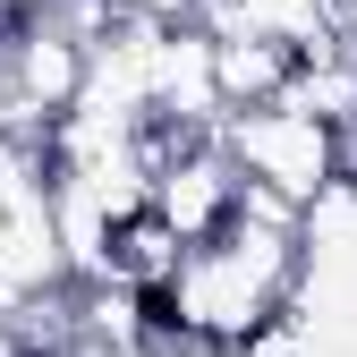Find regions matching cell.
<instances>
[{
	"mask_svg": "<svg viewBox=\"0 0 357 357\" xmlns=\"http://www.w3.org/2000/svg\"><path fill=\"white\" fill-rule=\"evenodd\" d=\"M221 153H230L238 178H264V188L298 196L315 213V196H332V128H315L306 111H230L221 119Z\"/></svg>",
	"mask_w": 357,
	"mask_h": 357,
	"instance_id": "6da1fadb",
	"label": "cell"
},
{
	"mask_svg": "<svg viewBox=\"0 0 357 357\" xmlns=\"http://www.w3.org/2000/svg\"><path fill=\"white\" fill-rule=\"evenodd\" d=\"M230 196H238V170H230V153H221V137L213 145H188L178 162H162L145 178V213L170 221L178 247H204V238L230 230Z\"/></svg>",
	"mask_w": 357,
	"mask_h": 357,
	"instance_id": "7a4b0ae2",
	"label": "cell"
},
{
	"mask_svg": "<svg viewBox=\"0 0 357 357\" xmlns=\"http://www.w3.org/2000/svg\"><path fill=\"white\" fill-rule=\"evenodd\" d=\"M178 264H188V247L170 238V221L162 213H111V238H102V281L119 289H170L178 281Z\"/></svg>",
	"mask_w": 357,
	"mask_h": 357,
	"instance_id": "3957f363",
	"label": "cell"
},
{
	"mask_svg": "<svg viewBox=\"0 0 357 357\" xmlns=\"http://www.w3.org/2000/svg\"><path fill=\"white\" fill-rule=\"evenodd\" d=\"M289 52L281 43H264V34H230V43H213V94H221V119L230 111H273L289 94Z\"/></svg>",
	"mask_w": 357,
	"mask_h": 357,
	"instance_id": "277c9868",
	"label": "cell"
}]
</instances>
